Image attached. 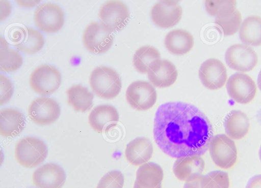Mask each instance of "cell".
I'll return each instance as SVG.
<instances>
[{"instance_id": "6da1fadb", "label": "cell", "mask_w": 261, "mask_h": 188, "mask_svg": "<svg viewBox=\"0 0 261 188\" xmlns=\"http://www.w3.org/2000/svg\"><path fill=\"white\" fill-rule=\"evenodd\" d=\"M155 142L174 158L202 155L213 137L208 118L197 107L181 102H170L157 109L153 125Z\"/></svg>"}, {"instance_id": "7a4b0ae2", "label": "cell", "mask_w": 261, "mask_h": 188, "mask_svg": "<svg viewBox=\"0 0 261 188\" xmlns=\"http://www.w3.org/2000/svg\"><path fill=\"white\" fill-rule=\"evenodd\" d=\"M89 84L93 92L104 99H112L118 95L122 83L118 73L104 66L96 67L91 73Z\"/></svg>"}, {"instance_id": "3957f363", "label": "cell", "mask_w": 261, "mask_h": 188, "mask_svg": "<svg viewBox=\"0 0 261 188\" xmlns=\"http://www.w3.org/2000/svg\"><path fill=\"white\" fill-rule=\"evenodd\" d=\"M14 153L20 165L31 168L38 166L45 160L47 148L40 139L34 137H26L17 143Z\"/></svg>"}, {"instance_id": "277c9868", "label": "cell", "mask_w": 261, "mask_h": 188, "mask_svg": "<svg viewBox=\"0 0 261 188\" xmlns=\"http://www.w3.org/2000/svg\"><path fill=\"white\" fill-rule=\"evenodd\" d=\"M112 33L102 22H92L83 32V43L86 48L93 53H105L112 45Z\"/></svg>"}, {"instance_id": "5b68a950", "label": "cell", "mask_w": 261, "mask_h": 188, "mask_svg": "<svg viewBox=\"0 0 261 188\" xmlns=\"http://www.w3.org/2000/svg\"><path fill=\"white\" fill-rule=\"evenodd\" d=\"M208 149L212 160L218 167L228 169L236 164L238 156L237 147L234 141L227 135L214 136Z\"/></svg>"}, {"instance_id": "8992f818", "label": "cell", "mask_w": 261, "mask_h": 188, "mask_svg": "<svg viewBox=\"0 0 261 188\" xmlns=\"http://www.w3.org/2000/svg\"><path fill=\"white\" fill-rule=\"evenodd\" d=\"M61 83V76L55 67L43 65L33 71L30 76L31 89L42 96L50 95L56 91Z\"/></svg>"}, {"instance_id": "52a82bcc", "label": "cell", "mask_w": 261, "mask_h": 188, "mask_svg": "<svg viewBox=\"0 0 261 188\" xmlns=\"http://www.w3.org/2000/svg\"><path fill=\"white\" fill-rule=\"evenodd\" d=\"M128 104L137 111H145L152 108L156 103L157 93L150 83L138 80L132 82L125 92Z\"/></svg>"}, {"instance_id": "ba28073f", "label": "cell", "mask_w": 261, "mask_h": 188, "mask_svg": "<svg viewBox=\"0 0 261 188\" xmlns=\"http://www.w3.org/2000/svg\"><path fill=\"white\" fill-rule=\"evenodd\" d=\"M34 21L41 30L46 33H54L59 30L64 24V12L57 4L44 3L36 9Z\"/></svg>"}, {"instance_id": "9c48e42d", "label": "cell", "mask_w": 261, "mask_h": 188, "mask_svg": "<svg viewBox=\"0 0 261 188\" xmlns=\"http://www.w3.org/2000/svg\"><path fill=\"white\" fill-rule=\"evenodd\" d=\"M226 89L229 96L236 102L242 104L251 102L257 90L253 79L242 73H236L229 77Z\"/></svg>"}, {"instance_id": "30bf717a", "label": "cell", "mask_w": 261, "mask_h": 188, "mask_svg": "<svg viewBox=\"0 0 261 188\" xmlns=\"http://www.w3.org/2000/svg\"><path fill=\"white\" fill-rule=\"evenodd\" d=\"M225 58L227 66L240 72L253 70L258 62L255 51L250 47L241 44H234L226 51Z\"/></svg>"}, {"instance_id": "8fae6325", "label": "cell", "mask_w": 261, "mask_h": 188, "mask_svg": "<svg viewBox=\"0 0 261 188\" xmlns=\"http://www.w3.org/2000/svg\"><path fill=\"white\" fill-rule=\"evenodd\" d=\"M99 17L112 32L123 29L127 24L129 13L126 5L118 1L105 2L99 11Z\"/></svg>"}, {"instance_id": "7c38bea8", "label": "cell", "mask_w": 261, "mask_h": 188, "mask_svg": "<svg viewBox=\"0 0 261 188\" xmlns=\"http://www.w3.org/2000/svg\"><path fill=\"white\" fill-rule=\"evenodd\" d=\"M60 108L58 103L48 97H39L33 100L28 108L31 120L39 125H48L59 118Z\"/></svg>"}, {"instance_id": "4fadbf2b", "label": "cell", "mask_w": 261, "mask_h": 188, "mask_svg": "<svg viewBox=\"0 0 261 188\" xmlns=\"http://www.w3.org/2000/svg\"><path fill=\"white\" fill-rule=\"evenodd\" d=\"M182 9L176 1H160L154 4L150 11L153 22L161 28H169L181 19Z\"/></svg>"}, {"instance_id": "5bb4252c", "label": "cell", "mask_w": 261, "mask_h": 188, "mask_svg": "<svg viewBox=\"0 0 261 188\" xmlns=\"http://www.w3.org/2000/svg\"><path fill=\"white\" fill-rule=\"evenodd\" d=\"M199 76L206 88L217 90L225 84L227 79V70L220 60L210 58L201 64L199 70Z\"/></svg>"}, {"instance_id": "9a60e30c", "label": "cell", "mask_w": 261, "mask_h": 188, "mask_svg": "<svg viewBox=\"0 0 261 188\" xmlns=\"http://www.w3.org/2000/svg\"><path fill=\"white\" fill-rule=\"evenodd\" d=\"M147 77L150 82L159 88L172 85L177 78L178 72L175 66L166 59H159L150 64Z\"/></svg>"}, {"instance_id": "2e32d148", "label": "cell", "mask_w": 261, "mask_h": 188, "mask_svg": "<svg viewBox=\"0 0 261 188\" xmlns=\"http://www.w3.org/2000/svg\"><path fill=\"white\" fill-rule=\"evenodd\" d=\"M66 174L58 165L46 163L36 169L33 181L39 188H61L65 183Z\"/></svg>"}, {"instance_id": "e0dca14e", "label": "cell", "mask_w": 261, "mask_h": 188, "mask_svg": "<svg viewBox=\"0 0 261 188\" xmlns=\"http://www.w3.org/2000/svg\"><path fill=\"white\" fill-rule=\"evenodd\" d=\"M12 39L17 49L27 54L38 52L45 42L43 36L39 30L28 27L16 29L13 32Z\"/></svg>"}, {"instance_id": "ac0fdd59", "label": "cell", "mask_w": 261, "mask_h": 188, "mask_svg": "<svg viewBox=\"0 0 261 188\" xmlns=\"http://www.w3.org/2000/svg\"><path fill=\"white\" fill-rule=\"evenodd\" d=\"M119 121V114L116 109L110 105H100L90 112L88 121L91 127L96 132H107L116 125Z\"/></svg>"}, {"instance_id": "d6986e66", "label": "cell", "mask_w": 261, "mask_h": 188, "mask_svg": "<svg viewBox=\"0 0 261 188\" xmlns=\"http://www.w3.org/2000/svg\"><path fill=\"white\" fill-rule=\"evenodd\" d=\"M204 168V160L200 156L194 155L177 158L173 171L178 179L186 182L201 175Z\"/></svg>"}, {"instance_id": "ffe728a7", "label": "cell", "mask_w": 261, "mask_h": 188, "mask_svg": "<svg viewBox=\"0 0 261 188\" xmlns=\"http://www.w3.org/2000/svg\"><path fill=\"white\" fill-rule=\"evenodd\" d=\"M153 152L151 141L146 137H139L127 144L125 156L130 164L139 166L146 163L151 158Z\"/></svg>"}, {"instance_id": "44dd1931", "label": "cell", "mask_w": 261, "mask_h": 188, "mask_svg": "<svg viewBox=\"0 0 261 188\" xmlns=\"http://www.w3.org/2000/svg\"><path fill=\"white\" fill-rule=\"evenodd\" d=\"M164 44L167 49L172 54L184 55L189 52L194 46V38L188 31L175 29L165 36Z\"/></svg>"}, {"instance_id": "7402d4cb", "label": "cell", "mask_w": 261, "mask_h": 188, "mask_svg": "<svg viewBox=\"0 0 261 188\" xmlns=\"http://www.w3.org/2000/svg\"><path fill=\"white\" fill-rule=\"evenodd\" d=\"M25 126L24 117L18 110L5 108L0 111V134L12 137L20 134Z\"/></svg>"}, {"instance_id": "603a6c76", "label": "cell", "mask_w": 261, "mask_h": 188, "mask_svg": "<svg viewBox=\"0 0 261 188\" xmlns=\"http://www.w3.org/2000/svg\"><path fill=\"white\" fill-rule=\"evenodd\" d=\"M224 126L227 136L240 140L248 134L250 122L246 113L240 110H232L226 116Z\"/></svg>"}, {"instance_id": "cb8c5ba5", "label": "cell", "mask_w": 261, "mask_h": 188, "mask_svg": "<svg viewBox=\"0 0 261 188\" xmlns=\"http://www.w3.org/2000/svg\"><path fill=\"white\" fill-rule=\"evenodd\" d=\"M239 37L247 46L261 45V17L256 15L246 17L241 25Z\"/></svg>"}, {"instance_id": "d4e9b609", "label": "cell", "mask_w": 261, "mask_h": 188, "mask_svg": "<svg viewBox=\"0 0 261 188\" xmlns=\"http://www.w3.org/2000/svg\"><path fill=\"white\" fill-rule=\"evenodd\" d=\"M163 177L161 167L156 163L149 162L139 167L135 182L143 188H155L161 184Z\"/></svg>"}, {"instance_id": "484cf974", "label": "cell", "mask_w": 261, "mask_h": 188, "mask_svg": "<svg viewBox=\"0 0 261 188\" xmlns=\"http://www.w3.org/2000/svg\"><path fill=\"white\" fill-rule=\"evenodd\" d=\"M67 102L76 111L85 112L93 106L94 96L87 87L74 85L66 90Z\"/></svg>"}, {"instance_id": "4316f807", "label": "cell", "mask_w": 261, "mask_h": 188, "mask_svg": "<svg viewBox=\"0 0 261 188\" xmlns=\"http://www.w3.org/2000/svg\"><path fill=\"white\" fill-rule=\"evenodd\" d=\"M23 58L19 51L11 49L7 41L0 38V70L5 72H11L21 66Z\"/></svg>"}, {"instance_id": "83f0119b", "label": "cell", "mask_w": 261, "mask_h": 188, "mask_svg": "<svg viewBox=\"0 0 261 188\" xmlns=\"http://www.w3.org/2000/svg\"><path fill=\"white\" fill-rule=\"evenodd\" d=\"M160 59V53L155 48L151 46H143L135 52L133 65L138 72L145 74L147 72L151 63Z\"/></svg>"}, {"instance_id": "f1b7e54d", "label": "cell", "mask_w": 261, "mask_h": 188, "mask_svg": "<svg viewBox=\"0 0 261 188\" xmlns=\"http://www.w3.org/2000/svg\"><path fill=\"white\" fill-rule=\"evenodd\" d=\"M201 188H229V179L227 173L222 171H211L201 175Z\"/></svg>"}, {"instance_id": "f546056e", "label": "cell", "mask_w": 261, "mask_h": 188, "mask_svg": "<svg viewBox=\"0 0 261 188\" xmlns=\"http://www.w3.org/2000/svg\"><path fill=\"white\" fill-rule=\"evenodd\" d=\"M241 21V14L236 9L229 15L216 18L215 23L220 27L224 35L230 36L234 34L240 28Z\"/></svg>"}, {"instance_id": "4dcf8cb0", "label": "cell", "mask_w": 261, "mask_h": 188, "mask_svg": "<svg viewBox=\"0 0 261 188\" xmlns=\"http://www.w3.org/2000/svg\"><path fill=\"white\" fill-rule=\"evenodd\" d=\"M207 12L216 18L229 15L236 10V1H205Z\"/></svg>"}, {"instance_id": "1f68e13d", "label": "cell", "mask_w": 261, "mask_h": 188, "mask_svg": "<svg viewBox=\"0 0 261 188\" xmlns=\"http://www.w3.org/2000/svg\"><path fill=\"white\" fill-rule=\"evenodd\" d=\"M124 178L118 170H112L106 174L99 180L96 188H123Z\"/></svg>"}, {"instance_id": "d6a6232c", "label": "cell", "mask_w": 261, "mask_h": 188, "mask_svg": "<svg viewBox=\"0 0 261 188\" xmlns=\"http://www.w3.org/2000/svg\"><path fill=\"white\" fill-rule=\"evenodd\" d=\"M13 93L11 81L5 76L0 74V105L7 103Z\"/></svg>"}, {"instance_id": "836d02e7", "label": "cell", "mask_w": 261, "mask_h": 188, "mask_svg": "<svg viewBox=\"0 0 261 188\" xmlns=\"http://www.w3.org/2000/svg\"><path fill=\"white\" fill-rule=\"evenodd\" d=\"M0 19L2 20L7 18L12 11V6L7 1H0Z\"/></svg>"}, {"instance_id": "e575fe53", "label": "cell", "mask_w": 261, "mask_h": 188, "mask_svg": "<svg viewBox=\"0 0 261 188\" xmlns=\"http://www.w3.org/2000/svg\"><path fill=\"white\" fill-rule=\"evenodd\" d=\"M245 188H261V174L256 175L250 178Z\"/></svg>"}, {"instance_id": "d590c367", "label": "cell", "mask_w": 261, "mask_h": 188, "mask_svg": "<svg viewBox=\"0 0 261 188\" xmlns=\"http://www.w3.org/2000/svg\"><path fill=\"white\" fill-rule=\"evenodd\" d=\"M200 176L201 175L193 180L186 181L184 185V188H201Z\"/></svg>"}, {"instance_id": "8d00e7d4", "label": "cell", "mask_w": 261, "mask_h": 188, "mask_svg": "<svg viewBox=\"0 0 261 188\" xmlns=\"http://www.w3.org/2000/svg\"><path fill=\"white\" fill-rule=\"evenodd\" d=\"M16 3L21 7H32L38 4L40 1H15Z\"/></svg>"}, {"instance_id": "74e56055", "label": "cell", "mask_w": 261, "mask_h": 188, "mask_svg": "<svg viewBox=\"0 0 261 188\" xmlns=\"http://www.w3.org/2000/svg\"><path fill=\"white\" fill-rule=\"evenodd\" d=\"M257 85H258V86L259 89L261 91V70L259 71V73L258 76Z\"/></svg>"}, {"instance_id": "f35d334b", "label": "cell", "mask_w": 261, "mask_h": 188, "mask_svg": "<svg viewBox=\"0 0 261 188\" xmlns=\"http://www.w3.org/2000/svg\"><path fill=\"white\" fill-rule=\"evenodd\" d=\"M133 188H143L140 186L136 182H135ZM155 188H162V184H160Z\"/></svg>"}, {"instance_id": "ab89813d", "label": "cell", "mask_w": 261, "mask_h": 188, "mask_svg": "<svg viewBox=\"0 0 261 188\" xmlns=\"http://www.w3.org/2000/svg\"><path fill=\"white\" fill-rule=\"evenodd\" d=\"M259 159L261 161V146L259 148Z\"/></svg>"}]
</instances>
